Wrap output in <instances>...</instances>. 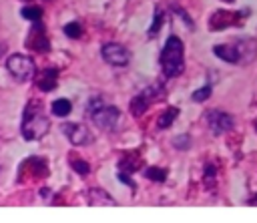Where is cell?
Masks as SVG:
<instances>
[{
  "label": "cell",
  "mask_w": 257,
  "mask_h": 223,
  "mask_svg": "<svg viewBox=\"0 0 257 223\" xmlns=\"http://www.w3.org/2000/svg\"><path fill=\"white\" fill-rule=\"evenodd\" d=\"M6 68H8V72L12 74V78L18 80V82H28V80H32L34 74H36V64H34L32 56L20 54V52H14V54L8 56Z\"/></svg>",
  "instance_id": "277c9868"
},
{
  "label": "cell",
  "mask_w": 257,
  "mask_h": 223,
  "mask_svg": "<svg viewBox=\"0 0 257 223\" xmlns=\"http://www.w3.org/2000/svg\"><path fill=\"white\" fill-rule=\"evenodd\" d=\"M139 157H137V153H126L124 157H120L118 159V171H124V173H135L141 165H139Z\"/></svg>",
  "instance_id": "2e32d148"
},
{
  "label": "cell",
  "mask_w": 257,
  "mask_h": 223,
  "mask_svg": "<svg viewBox=\"0 0 257 223\" xmlns=\"http://www.w3.org/2000/svg\"><path fill=\"white\" fill-rule=\"evenodd\" d=\"M223 2H233V0H223Z\"/></svg>",
  "instance_id": "f546056e"
},
{
  "label": "cell",
  "mask_w": 257,
  "mask_h": 223,
  "mask_svg": "<svg viewBox=\"0 0 257 223\" xmlns=\"http://www.w3.org/2000/svg\"><path fill=\"white\" fill-rule=\"evenodd\" d=\"M159 62H161L163 74L167 78H177V76L183 74V70H185V44H183V40L179 36L171 34L165 40V46L161 50Z\"/></svg>",
  "instance_id": "7a4b0ae2"
},
{
  "label": "cell",
  "mask_w": 257,
  "mask_h": 223,
  "mask_svg": "<svg viewBox=\"0 0 257 223\" xmlns=\"http://www.w3.org/2000/svg\"><path fill=\"white\" fill-rule=\"evenodd\" d=\"M203 181H205V189L213 191L217 185V165L215 163H207L203 167Z\"/></svg>",
  "instance_id": "ac0fdd59"
},
{
  "label": "cell",
  "mask_w": 257,
  "mask_h": 223,
  "mask_svg": "<svg viewBox=\"0 0 257 223\" xmlns=\"http://www.w3.org/2000/svg\"><path fill=\"white\" fill-rule=\"evenodd\" d=\"M86 117H90V121L94 123L96 129L114 131L120 121V108L104 102V98H100V96H92L86 104Z\"/></svg>",
  "instance_id": "3957f363"
},
{
  "label": "cell",
  "mask_w": 257,
  "mask_h": 223,
  "mask_svg": "<svg viewBox=\"0 0 257 223\" xmlns=\"http://www.w3.org/2000/svg\"><path fill=\"white\" fill-rule=\"evenodd\" d=\"M163 20H165V12H163V8H161V6H157V8H155V16H153V24H151V26H149V30H147V36H149V38H153V36L161 30Z\"/></svg>",
  "instance_id": "ffe728a7"
},
{
  "label": "cell",
  "mask_w": 257,
  "mask_h": 223,
  "mask_svg": "<svg viewBox=\"0 0 257 223\" xmlns=\"http://www.w3.org/2000/svg\"><path fill=\"white\" fill-rule=\"evenodd\" d=\"M249 14H251V10H247V8H243V10H217L209 16V30L219 32V30H225L231 26H241Z\"/></svg>",
  "instance_id": "5b68a950"
},
{
  "label": "cell",
  "mask_w": 257,
  "mask_h": 223,
  "mask_svg": "<svg viewBox=\"0 0 257 223\" xmlns=\"http://www.w3.org/2000/svg\"><path fill=\"white\" fill-rule=\"evenodd\" d=\"M143 175H145L149 181H155V183H165V181H167V169H163V167L151 165V167H147V169L143 171Z\"/></svg>",
  "instance_id": "d6986e66"
},
{
  "label": "cell",
  "mask_w": 257,
  "mask_h": 223,
  "mask_svg": "<svg viewBox=\"0 0 257 223\" xmlns=\"http://www.w3.org/2000/svg\"><path fill=\"white\" fill-rule=\"evenodd\" d=\"M62 32H64V36H68V38H80L82 36V24L78 22V20H72V22H68V24H64L62 26Z\"/></svg>",
  "instance_id": "7402d4cb"
},
{
  "label": "cell",
  "mask_w": 257,
  "mask_h": 223,
  "mask_svg": "<svg viewBox=\"0 0 257 223\" xmlns=\"http://www.w3.org/2000/svg\"><path fill=\"white\" fill-rule=\"evenodd\" d=\"M157 98H159V88H157V86L145 88L143 92H139L137 96L131 98V104H128L131 115H133L135 119H137V117H143V115L147 113V108H149L153 102H157Z\"/></svg>",
  "instance_id": "9c48e42d"
},
{
  "label": "cell",
  "mask_w": 257,
  "mask_h": 223,
  "mask_svg": "<svg viewBox=\"0 0 257 223\" xmlns=\"http://www.w3.org/2000/svg\"><path fill=\"white\" fill-rule=\"evenodd\" d=\"M211 92H213V86H211V84H203L201 88L193 90V94H191V100H193V102H205V100H209Z\"/></svg>",
  "instance_id": "603a6c76"
},
{
  "label": "cell",
  "mask_w": 257,
  "mask_h": 223,
  "mask_svg": "<svg viewBox=\"0 0 257 223\" xmlns=\"http://www.w3.org/2000/svg\"><path fill=\"white\" fill-rule=\"evenodd\" d=\"M205 121L209 125V131L217 137V135H223L227 131H231L235 127V119L233 115L225 113V110H219V108H211L205 113Z\"/></svg>",
  "instance_id": "52a82bcc"
},
{
  "label": "cell",
  "mask_w": 257,
  "mask_h": 223,
  "mask_svg": "<svg viewBox=\"0 0 257 223\" xmlns=\"http://www.w3.org/2000/svg\"><path fill=\"white\" fill-rule=\"evenodd\" d=\"M24 173V181L26 179H44L48 175V163L44 157H28L20 163V169H18V175Z\"/></svg>",
  "instance_id": "30bf717a"
},
{
  "label": "cell",
  "mask_w": 257,
  "mask_h": 223,
  "mask_svg": "<svg viewBox=\"0 0 257 223\" xmlns=\"http://www.w3.org/2000/svg\"><path fill=\"white\" fill-rule=\"evenodd\" d=\"M86 203L92 207H114L116 205V201L110 197V193L104 189H98V187L86 191Z\"/></svg>",
  "instance_id": "5bb4252c"
},
{
  "label": "cell",
  "mask_w": 257,
  "mask_h": 223,
  "mask_svg": "<svg viewBox=\"0 0 257 223\" xmlns=\"http://www.w3.org/2000/svg\"><path fill=\"white\" fill-rule=\"evenodd\" d=\"M24 46L32 52H50V40H48L46 26L42 24V20L32 22V26L28 30V36L24 40Z\"/></svg>",
  "instance_id": "8992f818"
},
{
  "label": "cell",
  "mask_w": 257,
  "mask_h": 223,
  "mask_svg": "<svg viewBox=\"0 0 257 223\" xmlns=\"http://www.w3.org/2000/svg\"><path fill=\"white\" fill-rule=\"evenodd\" d=\"M171 8H173V12H177V14H179V16L183 18V22H187V26H189V28H195V24H193V20H191V16H189V14H187V12H185V10L181 8V6H177V4H173Z\"/></svg>",
  "instance_id": "484cf974"
},
{
  "label": "cell",
  "mask_w": 257,
  "mask_h": 223,
  "mask_svg": "<svg viewBox=\"0 0 257 223\" xmlns=\"http://www.w3.org/2000/svg\"><path fill=\"white\" fill-rule=\"evenodd\" d=\"M173 145H175V149H179V151H187V149L191 147V137H189V135H179V137L173 139Z\"/></svg>",
  "instance_id": "d4e9b609"
},
{
  "label": "cell",
  "mask_w": 257,
  "mask_h": 223,
  "mask_svg": "<svg viewBox=\"0 0 257 223\" xmlns=\"http://www.w3.org/2000/svg\"><path fill=\"white\" fill-rule=\"evenodd\" d=\"M255 131H257V121H255Z\"/></svg>",
  "instance_id": "f1b7e54d"
},
{
  "label": "cell",
  "mask_w": 257,
  "mask_h": 223,
  "mask_svg": "<svg viewBox=\"0 0 257 223\" xmlns=\"http://www.w3.org/2000/svg\"><path fill=\"white\" fill-rule=\"evenodd\" d=\"M50 131V121L42 110V102L36 98H30L28 104L22 110V123H20V135L26 141H40Z\"/></svg>",
  "instance_id": "6da1fadb"
},
{
  "label": "cell",
  "mask_w": 257,
  "mask_h": 223,
  "mask_svg": "<svg viewBox=\"0 0 257 223\" xmlns=\"http://www.w3.org/2000/svg\"><path fill=\"white\" fill-rule=\"evenodd\" d=\"M20 16L24 20H30V22H36V20H42V8L40 6H24L20 10Z\"/></svg>",
  "instance_id": "44dd1931"
},
{
  "label": "cell",
  "mask_w": 257,
  "mask_h": 223,
  "mask_svg": "<svg viewBox=\"0 0 257 223\" xmlns=\"http://www.w3.org/2000/svg\"><path fill=\"white\" fill-rule=\"evenodd\" d=\"M60 131L64 133V137L74 145V147H84L88 143H92V135L90 131L82 125V123H64L60 127Z\"/></svg>",
  "instance_id": "8fae6325"
},
{
  "label": "cell",
  "mask_w": 257,
  "mask_h": 223,
  "mask_svg": "<svg viewBox=\"0 0 257 223\" xmlns=\"http://www.w3.org/2000/svg\"><path fill=\"white\" fill-rule=\"evenodd\" d=\"M24 2H30V0H24Z\"/></svg>",
  "instance_id": "4dcf8cb0"
},
{
  "label": "cell",
  "mask_w": 257,
  "mask_h": 223,
  "mask_svg": "<svg viewBox=\"0 0 257 223\" xmlns=\"http://www.w3.org/2000/svg\"><path fill=\"white\" fill-rule=\"evenodd\" d=\"M50 110L54 117H68L72 110V102L68 98H56V100H52Z\"/></svg>",
  "instance_id": "e0dca14e"
},
{
  "label": "cell",
  "mask_w": 257,
  "mask_h": 223,
  "mask_svg": "<svg viewBox=\"0 0 257 223\" xmlns=\"http://www.w3.org/2000/svg\"><path fill=\"white\" fill-rule=\"evenodd\" d=\"M213 54L229 64H241V52L237 48L235 42H227V44H215L213 46Z\"/></svg>",
  "instance_id": "4fadbf2b"
},
{
  "label": "cell",
  "mask_w": 257,
  "mask_h": 223,
  "mask_svg": "<svg viewBox=\"0 0 257 223\" xmlns=\"http://www.w3.org/2000/svg\"><path fill=\"white\" fill-rule=\"evenodd\" d=\"M247 205H257V195H253V199H249Z\"/></svg>",
  "instance_id": "83f0119b"
},
{
  "label": "cell",
  "mask_w": 257,
  "mask_h": 223,
  "mask_svg": "<svg viewBox=\"0 0 257 223\" xmlns=\"http://www.w3.org/2000/svg\"><path fill=\"white\" fill-rule=\"evenodd\" d=\"M70 167L78 173V175H88L90 173V165L84 161V159H80V157H70Z\"/></svg>",
  "instance_id": "cb8c5ba5"
},
{
  "label": "cell",
  "mask_w": 257,
  "mask_h": 223,
  "mask_svg": "<svg viewBox=\"0 0 257 223\" xmlns=\"http://www.w3.org/2000/svg\"><path fill=\"white\" fill-rule=\"evenodd\" d=\"M34 82H36V88H40L42 92L54 90L56 84H58V68H56V66H46V68H42Z\"/></svg>",
  "instance_id": "7c38bea8"
},
{
  "label": "cell",
  "mask_w": 257,
  "mask_h": 223,
  "mask_svg": "<svg viewBox=\"0 0 257 223\" xmlns=\"http://www.w3.org/2000/svg\"><path fill=\"white\" fill-rule=\"evenodd\" d=\"M116 179H118L122 185H126V187H131V189H135V183H133V179H131V173L118 171V173H116Z\"/></svg>",
  "instance_id": "4316f807"
},
{
  "label": "cell",
  "mask_w": 257,
  "mask_h": 223,
  "mask_svg": "<svg viewBox=\"0 0 257 223\" xmlns=\"http://www.w3.org/2000/svg\"><path fill=\"white\" fill-rule=\"evenodd\" d=\"M177 117H179V108H177V106H169V108H165V110L159 115V119H157V129H161V131L169 129V127L175 123Z\"/></svg>",
  "instance_id": "9a60e30c"
},
{
  "label": "cell",
  "mask_w": 257,
  "mask_h": 223,
  "mask_svg": "<svg viewBox=\"0 0 257 223\" xmlns=\"http://www.w3.org/2000/svg\"><path fill=\"white\" fill-rule=\"evenodd\" d=\"M100 54H102L104 62L110 64V66H126L131 62L128 48L122 46V44H118V42H106V44H102Z\"/></svg>",
  "instance_id": "ba28073f"
}]
</instances>
